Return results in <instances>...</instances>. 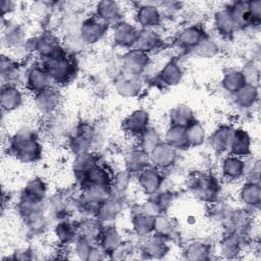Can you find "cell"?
I'll use <instances>...</instances> for the list:
<instances>
[{"label":"cell","mask_w":261,"mask_h":261,"mask_svg":"<svg viewBox=\"0 0 261 261\" xmlns=\"http://www.w3.org/2000/svg\"><path fill=\"white\" fill-rule=\"evenodd\" d=\"M8 148L11 155L22 163H35L43 154V148L36 133L30 128H22L15 133Z\"/></svg>","instance_id":"obj_1"},{"label":"cell","mask_w":261,"mask_h":261,"mask_svg":"<svg viewBox=\"0 0 261 261\" xmlns=\"http://www.w3.org/2000/svg\"><path fill=\"white\" fill-rule=\"evenodd\" d=\"M40 63L49 74L54 86H63L70 83L77 70L74 56L68 54L65 50L52 57L41 60Z\"/></svg>","instance_id":"obj_2"},{"label":"cell","mask_w":261,"mask_h":261,"mask_svg":"<svg viewBox=\"0 0 261 261\" xmlns=\"http://www.w3.org/2000/svg\"><path fill=\"white\" fill-rule=\"evenodd\" d=\"M187 189L195 199L210 204L218 200L221 184L214 174L199 171L191 175L187 182Z\"/></svg>","instance_id":"obj_3"},{"label":"cell","mask_w":261,"mask_h":261,"mask_svg":"<svg viewBox=\"0 0 261 261\" xmlns=\"http://www.w3.org/2000/svg\"><path fill=\"white\" fill-rule=\"evenodd\" d=\"M252 212L245 207L236 210L230 209L221 221L225 232H233L245 239L254 227V215Z\"/></svg>","instance_id":"obj_4"},{"label":"cell","mask_w":261,"mask_h":261,"mask_svg":"<svg viewBox=\"0 0 261 261\" xmlns=\"http://www.w3.org/2000/svg\"><path fill=\"white\" fill-rule=\"evenodd\" d=\"M161 2H142L136 7L134 19L140 30H156L162 20L163 15L159 8Z\"/></svg>","instance_id":"obj_5"},{"label":"cell","mask_w":261,"mask_h":261,"mask_svg":"<svg viewBox=\"0 0 261 261\" xmlns=\"http://www.w3.org/2000/svg\"><path fill=\"white\" fill-rule=\"evenodd\" d=\"M31 49L35 52L41 60L52 57L64 49L59 37L53 32H43L38 37L33 39V43H30Z\"/></svg>","instance_id":"obj_6"},{"label":"cell","mask_w":261,"mask_h":261,"mask_svg":"<svg viewBox=\"0 0 261 261\" xmlns=\"http://www.w3.org/2000/svg\"><path fill=\"white\" fill-rule=\"evenodd\" d=\"M110 31L113 45L118 49L127 51L134 48L140 29L135 23L123 19L111 27Z\"/></svg>","instance_id":"obj_7"},{"label":"cell","mask_w":261,"mask_h":261,"mask_svg":"<svg viewBox=\"0 0 261 261\" xmlns=\"http://www.w3.org/2000/svg\"><path fill=\"white\" fill-rule=\"evenodd\" d=\"M110 25L98 18L94 13L83 19L80 28V37L87 45H94L100 42L110 31Z\"/></svg>","instance_id":"obj_8"},{"label":"cell","mask_w":261,"mask_h":261,"mask_svg":"<svg viewBox=\"0 0 261 261\" xmlns=\"http://www.w3.org/2000/svg\"><path fill=\"white\" fill-rule=\"evenodd\" d=\"M151 59L149 54L136 49H130L124 52L120 59L121 73L127 75L142 76L150 65Z\"/></svg>","instance_id":"obj_9"},{"label":"cell","mask_w":261,"mask_h":261,"mask_svg":"<svg viewBox=\"0 0 261 261\" xmlns=\"http://www.w3.org/2000/svg\"><path fill=\"white\" fill-rule=\"evenodd\" d=\"M24 88L28 92L36 95L53 85L49 74L41 63L32 65L24 73Z\"/></svg>","instance_id":"obj_10"},{"label":"cell","mask_w":261,"mask_h":261,"mask_svg":"<svg viewBox=\"0 0 261 261\" xmlns=\"http://www.w3.org/2000/svg\"><path fill=\"white\" fill-rule=\"evenodd\" d=\"M61 93L58 88L52 85L51 87L34 95V103L40 113L48 115L57 111L61 103Z\"/></svg>","instance_id":"obj_11"},{"label":"cell","mask_w":261,"mask_h":261,"mask_svg":"<svg viewBox=\"0 0 261 261\" xmlns=\"http://www.w3.org/2000/svg\"><path fill=\"white\" fill-rule=\"evenodd\" d=\"M177 153V150L162 141L149 153L150 163L161 171L169 169L175 164L178 157Z\"/></svg>","instance_id":"obj_12"},{"label":"cell","mask_w":261,"mask_h":261,"mask_svg":"<svg viewBox=\"0 0 261 261\" xmlns=\"http://www.w3.org/2000/svg\"><path fill=\"white\" fill-rule=\"evenodd\" d=\"M137 181L141 191L150 197L161 190L164 177L161 170L150 165L137 174Z\"/></svg>","instance_id":"obj_13"},{"label":"cell","mask_w":261,"mask_h":261,"mask_svg":"<svg viewBox=\"0 0 261 261\" xmlns=\"http://www.w3.org/2000/svg\"><path fill=\"white\" fill-rule=\"evenodd\" d=\"M150 115L145 109H137L127 114L121 121L123 132L132 137L138 138L150 127Z\"/></svg>","instance_id":"obj_14"},{"label":"cell","mask_w":261,"mask_h":261,"mask_svg":"<svg viewBox=\"0 0 261 261\" xmlns=\"http://www.w3.org/2000/svg\"><path fill=\"white\" fill-rule=\"evenodd\" d=\"M247 160L231 154H227L221 161L220 170L222 177L228 181H238L245 177L247 171Z\"/></svg>","instance_id":"obj_15"},{"label":"cell","mask_w":261,"mask_h":261,"mask_svg":"<svg viewBox=\"0 0 261 261\" xmlns=\"http://www.w3.org/2000/svg\"><path fill=\"white\" fill-rule=\"evenodd\" d=\"M94 14L111 27L123 20V7L119 2L105 0L96 4Z\"/></svg>","instance_id":"obj_16"},{"label":"cell","mask_w":261,"mask_h":261,"mask_svg":"<svg viewBox=\"0 0 261 261\" xmlns=\"http://www.w3.org/2000/svg\"><path fill=\"white\" fill-rule=\"evenodd\" d=\"M234 128L236 127L230 124H221L213 130L208 141L210 147L215 153L228 154L234 134Z\"/></svg>","instance_id":"obj_17"},{"label":"cell","mask_w":261,"mask_h":261,"mask_svg":"<svg viewBox=\"0 0 261 261\" xmlns=\"http://www.w3.org/2000/svg\"><path fill=\"white\" fill-rule=\"evenodd\" d=\"M95 141V130L88 124L80 126L69 139V148L74 155L90 152Z\"/></svg>","instance_id":"obj_18"},{"label":"cell","mask_w":261,"mask_h":261,"mask_svg":"<svg viewBox=\"0 0 261 261\" xmlns=\"http://www.w3.org/2000/svg\"><path fill=\"white\" fill-rule=\"evenodd\" d=\"M207 33L200 24H190L182 28L175 37V42L181 49L192 51L205 37Z\"/></svg>","instance_id":"obj_19"},{"label":"cell","mask_w":261,"mask_h":261,"mask_svg":"<svg viewBox=\"0 0 261 261\" xmlns=\"http://www.w3.org/2000/svg\"><path fill=\"white\" fill-rule=\"evenodd\" d=\"M143 79L142 76L119 74L113 80V87L116 93L124 98H134L139 95L143 89Z\"/></svg>","instance_id":"obj_20"},{"label":"cell","mask_w":261,"mask_h":261,"mask_svg":"<svg viewBox=\"0 0 261 261\" xmlns=\"http://www.w3.org/2000/svg\"><path fill=\"white\" fill-rule=\"evenodd\" d=\"M150 156L149 153L145 152L138 145L130 148L124 156V166L125 170L133 174H139L145 168L150 166Z\"/></svg>","instance_id":"obj_21"},{"label":"cell","mask_w":261,"mask_h":261,"mask_svg":"<svg viewBox=\"0 0 261 261\" xmlns=\"http://www.w3.org/2000/svg\"><path fill=\"white\" fill-rule=\"evenodd\" d=\"M239 199L245 208L251 211L258 210L261 205L260 182L245 180L239 191Z\"/></svg>","instance_id":"obj_22"},{"label":"cell","mask_w":261,"mask_h":261,"mask_svg":"<svg viewBox=\"0 0 261 261\" xmlns=\"http://www.w3.org/2000/svg\"><path fill=\"white\" fill-rule=\"evenodd\" d=\"M184 76V70L179 62L175 59L167 61L158 71L156 81L163 87H173L179 84Z\"/></svg>","instance_id":"obj_23"},{"label":"cell","mask_w":261,"mask_h":261,"mask_svg":"<svg viewBox=\"0 0 261 261\" xmlns=\"http://www.w3.org/2000/svg\"><path fill=\"white\" fill-rule=\"evenodd\" d=\"M144 239L143 245L139 248L141 254L146 255L147 258H161L169 251L168 240L152 233Z\"/></svg>","instance_id":"obj_24"},{"label":"cell","mask_w":261,"mask_h":261,"mask_svg":"<svg viewBox=\"0 0 261 261\" xmlns=\"http://www.w3.org/2000/svg\"><path fill=\"white\" fill-rule=\"evenodd\" d=\"M252 152L253 141L249 133L241 127L234 128V134L228 154L246 159L249 156H251Z\"/></svg>","instance_id":"obj_25"},{"label":"cell","mask_w":261,"mask_h":261,"mask_svg":"<svg viewBox=\"0 0 261 261\" xmlns=\"http://www.w3.org/2000/svg\"><path fill=\"white\" fill-rule=\"evenodd\" d=\"M244 238L233 232H225L221 238L218 248L219 253L224 258L236 259L244 250Z\"/></svg>","instance_id":"obj_26"},{"label":"cell","mask_w":261,"mask_h":261,"mask_svg":"<svg viewBox=\"0 0 261 261\" xmlns=\"http://www.w3.org/2000/svg\"><path fill=\"white\" fill-rule=\"evenodd\" d=\"M162 43L163 39L156 30H140L133 49L150 54L159 49Z\"/></svg>","instance_id":"obj_27"},{"label":"cell","mask_w":261,"mask_h":261,"mask_svg":"<svg viewBox=\"0 0 261 261\" xmlns=\"http://www.w3.org/2000/svg\"><path fill=\"white\" fill-rule=\"evenodd\" d=\"M97 164H99V158L91 151L74 155V159L72 161V171L79 184L83 181L86 175Z\"/></svg>","instance_id":"obj_28"},{"label":"cell","mask_w":261,"mask_h":261,"mask_svg":"<svg viewBox=\"0 0 261 261\" xmlns=\"http://www.w3.org/2000/svg\"><path fill=\"white\" fill-rule=\"evenodd\" d=\"M232 97L233 104L241 110H249L253 108L259 100V88L246 84Z\"/></svg>","instance_id":"obj_29"},{"label":"cell","mask_w":261,"mask_h":261,"mask_svg":"<svg viewBox=\"0 0 261 261\" xmlns=\"http://www.w3.org/2000/svg\"><path fill=\"white\" fill-rule=\"evenodd\" d=\"M24 101L23 92L14 85H2L1 107L4 111L11 112L18 109Z\"/></svg>","instance_id":"obj_30"},{"label":"cell","mask_w":261,"mask_h":261,"mask_svg":"<svg viewBox=\"0 0 261 261\" xmlns=\"http://www.w3.org/2000/svg\"><path fill=\"white\" fill-rule=\"evenodd\" d=\"M74 225L77 237L88 239L92 242H99L104 227L103 223L96 217L91 218L90 216L80 220L79 222L74 223Z\"/></svg>","instance_id":"obj_31"},{"label":"cell","mask_w":261,"mask_h":261,"mask_svg":"<svg viewBox=\"0 0 261 261\" xmlns=\"http://www.w3.org/2000/svg\"><path fill=\"white\" fill-rule=\"evenodd\" d=\"M1 64V75L5 83L3 85L17 86V83L24 79L25 71L21 70L20 64H18L12 57L2 56Z\"/></svg>","instance_id":"obj_32"},{"label":"cell","mask_w":261,"mask_h":261,"mask_svg":"<svg viewBox=\"0 0 261 261\" xmlns=\"http://www.w3.org/2000/svg\"><path fill=\"white\" fill-rule=\"evenodd\" d=\"M237 30L253 28L252 19L248 9V1H234L226 7Z\"/></svg>","instance_id":"obj_33"},{"label":"cell","mask_w":261,"mask_h":261,"mask_svg":"<svg viewBox=\"0 0 261 261\" xmlns=\"http://www.w3.org/2000/svg\"><path fill=\"white\" fill-rule=\"evenodd\" d=\"M25 30L21 23L8 22L5 30H3V43L7 48L14 51L24 45L25 42Z\"/></svg>","instance_id":"obj_34"},{"label":"cell","mask_w":261,"mask_h":261,"mask_svg":"<svg viewBox=\"0 0 261 261\" xmlns=\"http://www.w3.org/2000/svg\"><path fill=\"white\" fill-rule=\"evenodd\" d=\"M213 25L217 34L222 38H230L238 31L226 7L214 13Z\"/></svg>","instance_id":"obj_35"},{"label":"cell","mask_w":261,"mask_h":261,"mask_svg":"<svg viewBox=\"0 0 261 261\" xmlns=\"http://www.w3.org/2000/svg\"><path fill=\"white\" fill-rule=\"evenodd\" d=\"M121 210V199L110 196L98 207L95 217L102 223L113 221Z\"/></svg>","instance_id":"obj_36"},{"label":"cell","mask_w":261,"mask_h":261,"mask_svg":"<svg viewBox=\"0 0 261 261\" xmlns=\"http://www.w3.org/2000/svg\"><path fill=\"white\" fill-rule=\"evenodd\" d=\"M155 216L144 211H136L132 217V225L134 232L140 238H146L154 231Z\"/></svg>","instance_id":"obj_37"},{"label":"cell","mask_w":261,"mask_h":261,"mask_svg":"<svg viewBox=\"0 0 261 261\" xmlns=\"http://www.w3.org/2000/svg\"><path fill=\"white\" fill-rule=\"evenodd\" d=\"M196 119L194 111L187 104H177L169 111L170 125L187 127Z\"/></svg>","instance_id":"obj_38"},{"label":"cell","mask_w":261,"mask_h":261,"mask_svg":"<svg viewBox=\"0 0 261 261\" xmlns=\"http://www.w3.org/2000/svg\"><path fill=\"white\" fill-rule=\"evenodd\" d=\"M163 141L177 151H185L190 148L186 135V127L169 125L164 134Z\"/></svg>","instance_id":"obj_39"},{"label":"cell","mask_w":261,"mask_h":261,"mask_svg":"<svg viewBox=\"0 0 261 261\" xmlns=\"http://www.w3.org/2000/svg\"><path fill=\"white\" fill-rule=\"evenodd\" d=\"M122 242V237L116 227L111 225L103 227L99 244L106 252V254L112 255V253L121 245Z\"/></svg>","instance_id":"obj_40"},{"label":"cell","mask_w":261,"mask_h":261,"mask_svg":"<svg viewBox=\"0 0 261 261\" xmlns=\"http://www.w3.org/2000/svg\"><path fill=\"white\" fill-rule=\"evenodd\" d=\"M184 254L189 260H206L210 258L211 246L203 241L195 240L186 245Z\"/></svg>","instance_id":"obj_41"},{"label":"cell","mask_w":261,"mask_h":261,"mask_svg":"<svg viewBox=\"0 0 261 261\" xmlns=\"http://www.w3.org/2000/svg\"><path fill=\"white\" fill-rule=\"evenodd\" d=\"M245 85L246 81L240 69H228L221 79V87L230 95H233Z\"/></svg>","instance_id":"obj_42"},{"label":"cell","mask_w":261,"mask_h":261,"mask_svg":"<svg viewBox=\"0 0 261 261\" xmlns=\"http://www.w3.org/2000/svg\"><path fill=\"white\" fill-rule=\"evenodd\" d=\"M46 195H47V185L40 177L32 178L25 185L22 193V196L37 202H44Z\"/></svg>","instance_id":"obj_43"},{"label":"cell","mask_w":261,"mask_h":261,"mask_svg":"<svg viewBox=\"0 0 261 261\" xmlns=\"http://www.w3.org/2000/svg\"><path fill=\"white\" fill-rule=\"evenodd\" d=\"M54 234L57 241L61 245H67L77 238L74 222H69L65 219H61L57 222L54 228Z\"/></svg>","instance_id":"obj_44"},{"label":"cell","mask_w":261,"mask_h":261,"mask_svg":"<svg viewBox=\"0 0 261 261\" xmlns=\"http://www.w3.org/2000/svg\"><path fill=\"white\" fill-rule=\"evenodd\" d=\"M175 227L172 219H170L166 212L159 213L154 219V231L153 233L158 234L166 240H170L174 234Z\"/></svg>","instance_id":"obj_45"},{"label":"cell","mask_w":261,"mask_h":261,"mask_svg":"<svg viewBox=\"0 0 261 261\" xmlns=\"http://www.w3.org/2000/svg\"><path fill=\"white\" fill-rule=\"evenodd\" d=\"M188 143L191 147H199L206 141V130L204 125L195 119L186 127Z\"/></svg>","instance_id":"obj_46"},{"label":"cell","mask_w":261,"mask_h":261,"mask_svg":"<svg viewBox=\"0 0 261 261\" xmlns=\"http://www.w3.org/2000/svg\"><path fill=\"white\" fill-rule=\"evenodd\" d=\"M137 139H138V146L147 153H150L155 147H157L162 142L161 136L158 133V130L151 126L148 127Z\"/></svg>","instance_id":"obj_47"},{"label":"cell","mask_w":261,"mask_h":261,"mask_svg":"<svg viewBox=\"0 0 261 261\" xmlns=\"http://www.w3.org/2000/svg\"><path fill=\"white\" fill-rule=\"evenodd\" d=\"M199 58H213L219 52V46L215 40L208 35L192 50Z\"/></svg>","instance_id":"obj_48"},{"label":"cell","mask_w":261,"mask_h":261,"mask_svg":"<svg viewBox=\"0 0 261 261\" xmlns=\"http://www.w3.org/2000/svg\"><path fill=\"white\" fill-rule=\"evenodd\" d=\"M243 73L246 84L255 86L259 88L260 84V65L259 62L255 59L248 60L246 63H244L243 67L240 69Z\"/></svg>","instance_id":"obj_49"},{"label":"cell","mask_w":261,"mask_h":261,"mask_svg":"<svg viewBox=\"0 0 261 261\" xmlns=\"http://www.w3.org/2000/svg\"><path fill=\"white\" fill-rule=\"evenodd\" d=\"M248 9L252 19L253 28L259 27L261 22V1L260 0L248 1Z\"/></svg>","instance_id":"obj_50"},{"label":"cell","mask_w":261,"mask_h":261,"mask_svg":"<svg viewBox=\"0 0 261 261\" xmlns=\"http://www.w3.org/2000/svg\"><path fill=\"white\" fill-rule=\"evenodd\" d=\"M260 160L255 159L253 161L252 165L247 166V171L245 178L246 180L249 181H254V182H260Z\"/></svg>","instance_id":"obj_51"}]
</instances>
